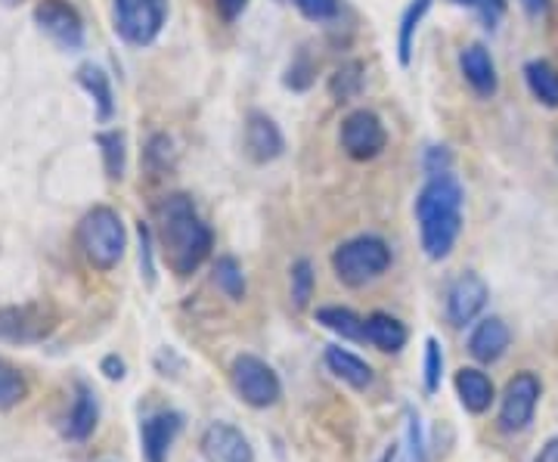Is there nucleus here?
Listing matches in <instances>:
<instances>
[{
	"mask_svg": "<svg viewBox=\"0 0 558 462\" xmlns=\"http://www.w3.org/2000/svg\"><path fill=\"white\" fill-rule=\"evenodd\" d=\"M153 233L159 242V252L168 270L186 280L199 270L202 264L211 258L215 248V233L205 223L193 199L186 193H168L156 202L153 208Z\"/></svg>",
	"mask_w": 558,
	"mask_h": 462,
	"instance_id": "obj_1",
	"label": "nucleus"
},
{
	"mask_svg": "<svg viewBox=\"0 0 558 462\" xmlns=\"http://www.w3.org/2000/svg\"><path fill=\"white\" fill-rule=\"evenodd\" d=\"M462 183L450 174L428 178L416 196V223L418 245L428 262H444L457 248L459 233H462Z\"/></svg>",
	"mask_w": 558,
	"mask_h": 462,
	"instance_id": "obj_2",
	"label": "nucleus"
},
{
	"mask_svg": "<svg viewBox=\"0 0 558 462\" xmlns=\"http://www.w3.org/2000/svg\"><path fill=\"white\" fill-rule=\"evenodd\" d=\"M78 248L94 270H116L128 252V230L116 208L94 205L78 221Z\"/></svg>",
	"mask_w": 558,
	"mask_h": 462,
	"instance_id": "obj_3",
	"label": "nucleus"
},
{
	"mask_svg": "<svg viewBox=\"0 0 558 462\" xmlns=\"http://www.w3.org/2000/svg\"><path fill=\"white\" fill-rule=\"evenodd\" d=\"M391 262H395L391 245L381 236H373V233H363V236L341 242L339 248L332 252V270L348 289H363V285L376 282L388 273Z\"/></svg>",
	"mask_w": 558,
	"mask_h": 462,
	"instance_id": "obj_4",
	"label": "nucleus"
},
{
	"mask_svg": "<svg viewBox=\"0 0 558 462\" xmlns=\"http://www.w3.org/2000/svg\"><path fill=\"white\" fill-rule=\"evenodd\" d=\"M116 32L131 47H149L168 22V0H112Z\"/></svg>",
	"mask_w": 558,
	"mask_h": 462,
	"instance_id": "obj_5",
	"label": "nucleus"
},
{
	"mask_svg": "<svg viewBox=\"0 0 558 462\" xmlns=\"http://www.w3.org/2000/svg\"><path fill=\"white\" fill-rule=\"evenodd\" d=\"M230 382L236 388L242 403L267 410L282 398V382H279L277 369L267 361H260L258 354H240L230 366Z\"/></svg>",
	"mask_w": 558,
	"mask_h": 462,
	"instance_id": "obj_6",
	"label": "nucleus"
},
{
	"mask_svg": "<svg viewBox=\"0 0 558 462\" xmlns=\"http://www.w3.org/2000/svg\"><path fill=\"white\" fill-rule=\"evenodd\" d=\"M339 141L348 159L373 161L385 153L388 131H385V121L373 109H354V112H348L344 121H341Z\"/></svg>",
	"mask_w": 558,
	"mask_h": 462,
	"instance_id": "obj_7",
	"label": "nucleus"
},
{
	"mask_svg": "<svg viewBox=\"0 0 558 462\" xmlns=\"http://www.w3.org/2000/svg\"><path fill=\"white\" fill-rule=\"evenodd\" d=\"M539 394H543V385L534 373H519L506 382V391L499 398V428L506 435H515L524 431L527 425L534 423V413H537Z\"/></svg>",
	"mask_w": 558,
	"mask_h": 462,
	"instance_id": "obj_8",
	"label": "nucleus"
},
{
	"mask_svg": "<svg viewBox=\"0 0 558 462\" xmlns=\"http://www.w3.org/2000/svg\"><path fill=\"white\" fill-rule=\"evenodd\" d=\"M487 299H490V289H487L484 277L475 273V270H462L457 280L450 282V289H447V302H444L447 323L453 329L472 326L481 317V311L487 307Z\"/></svg>",
	"mask_w": 558,
	"mask_h": 462,
	"instance_id": "obj_9",
	"label": "nucleus"
},
{
	"mask_svg": "<svg viewBox=\"0 0 558 462\" xmlns=\"http://www.w3.org/2000/svg\"><path fill=\"white\" fill-rule=\"evenodd\" d=\"M57 326V317L44 304L0 307V342L35 344L44 342Z\"/></svg>",
	"mask_w": 558,
	"mask_h": 462,
	"instance_id": "obj_10",
	"label": "nucleus"
},
{
	"mask_svg": "<svg viewBox=\"0 0 558 462\" xmlns=\"http://www.w3.org/2000/svg\"><path fill=\"white\" fill-rule=\"evenodd\" d=\"M35 22L60 50L75 53L84 47V20L69 0H40L35 7Z\"/></svg>",
	"mask_w": 558,
	"mask_h": 462,
	"instance_id": "obj_11",
	"label": "nucleus"
},
{
	"mask_svg": "<svg viewBox=\"0 0 558 462\" xmlns=\"http://www.w3.org/2000/svg\"><path fill=\"white\" fill-rule=\"evenodd\" d=\"M202 457L208 462H255V447L236 425L211 423L199 438Z\"/></svg>",
	"mask_w": 558,
	"mask_h": 462,
	"instance_id": "obj_12",
	"label": "nucleus"
},
{
	"mask_svg": "<svg viewBox=\"0 0 558 462\" xmlns=\"http://www.w3.org/2000/svg\"><path fill=\"white\" fill-rule=\"evenodd\" d=\"M183 431V413L178 410H159L140 423V443H143V462H168L171 443Z\"/></svg>",
	"mask_w": 558,
	"mask_h": 462,
	"instance_id": "obj_13",
	"label": "nucleus"
},
{
	"mask_svg": "<svg viewBox=\"0 0 558 462\" xmlns=\"http://www.w3.org/2000/svg\"><path fill=\"white\" fill-rule=\"evenodd\" d=\"M286 153V137L267 112L252 109L245 115V156L255 165H270Z\"/></svg>",
	"mask_w": 558,
	"mask_h": 462,
	"instance_id": "obj_14",
	"label": "nucleus"
},
{
	"mask_svg": "<svg viewBox=\"0 0 558 462\" xmlns=\"http://www.w3.org/2000/svg\"><path fill=\"white\" fill-rule=\"evenodd\" d=\"M97 423H100V398H97L94 385L75 382V398L62 420V438L84 443L97 431Z\"/></svg>",
	"mask_w": 558,
	"mask_h": 462,
	"instance_id": "obj_15",
	"label": "nucleus"
},
{
	"mask_svg": "<svg viewBox=\"0 0 558 462\" xmlns=\"http://www.w3.org/2000/svg\"><path fill=\"white\" fill-rule=\"evenodd\" d=\"M459 72H462L465 84H469L478 97H484V100H490L499 90L497 62H494L490 50H487L484 44H469V47H462V53H459Z\"/></svg>",
	"mask_w": 558,
	"mask_h": 462,
	"instance_id": "obj_16",
	"label": "nucleus"
},
{
	"mask_svg": "<svg viewBox=\"0 0 558 462\" xmlns=\"http://www.w3.org/2000/svg\"><path fill=\"white\" fill-rule=\"evenodd\" d=\"M509 344H512V332H509L506 320L502 317H484L469 336V354L478 363L490 366V363L502 361Z\"/></svg>",
	"mask_w": 558,
	"mask_h": 462,
	"instance_id": "obj_17",
	"label": "nucleus"
},
{
	"mask_svg": "<svg viewBox=\"0 0 558 462\" xmlns=\"http://www.w3.org/2000/svg\"><path fill=\"white\" fill-rule=\"evenodd\" d=\"M363 342H369L381 354H400L410 342V329L398 317L376 311L363 320Z\"/></svg>",
	"mask_w": 558,
	"mask_h": 462,
	"instance_id": "obj_18",
	"label": "nucleus"
},
{
	"mask_svg": "<svg viewBox=\"0 0 558 462\" xmlns=\"http://www.w3.org/2000/svg\"><path fill=\"white\" fill-rule=\"evenodd\" d=\"M457 394L459 403L472 413L481 416L490 410V403L497 401V388L490 382V376L478 369V366H462L457 373Z\"/></svg>",
	"mask_w": 558,
	"mask_h": 462,
	"instance_id": "obj_19",
	"label": "nucleus"
},
{
	"mask_svg": "<svg viewBox=\"0 0 558 462\" xmlns=\"http://www.w3.org/2000/svg\"><path fill=\"white\" fill-rule=\"evenodd\" d=\"M78 84L87 90V97L94 100V109H97V121L100 124H109L116 119V94H112V81L102 72L100 65L94 62H84L78 72H75Z\"/></svg>",
	"mask_w": 558,
	"mask_h": 462,
	"instance_id": "obj_20",
	"label": "nucleus"
},
{
	"mask_svg": "<svg viewBox=\"0 0 558 462\" xmlns=\"http://www.w3.org/2000/svg\"><path fill=\"white\" fill-rule=\"evenodd\" d=\"M326 366L339 376L341 382H348L351 388H357V391H366L369 385L376 382L373 366L363 361V357H357L354 351L341 348V344H329L326 348Z\"/></svg>",
	"mask_w": 558,
	"mask_h": 462,
	"instance_id": "obj_21",
	"label": "nucleus"
},
{
	"mask_svg": "<svg viewBox=\"0 0 558 462\" xmlns=\"http://www.w3.org/2000/svg\"><path fill=\"white\" fill-rule=\"evenodd\" d=\"M435 7V0H410L407 10L400 13L398 22V62L407 69L413 62V47H416V35L422 22L428 16V10Z\"/></svg>",
	"mask_w": 558,
	"mask_h": 462,
	"instance_id": "obj_22",
	"label": "nucleus"
},
{
	"mask_svg": "<svg viewBox=\"0 0 558 462\" xmlns=\"http://www.w3.org/2000/svg\"><path fill=\"white\" fill-rule=\"evenodd\" d=\"M363 320L357 311L341 307V304H326L317 307V323L323 329H329L332 336H339L344 342H363Z\"/></svg>",
	"mask_w": 558,
	"mask_h": 462,
	"instance_id": "obj_23",
	"label": "nucleus"
},
{
	"mask_svg": "<svg viewBox=\"0 0 558 462\" xmlns=\"http://www.w3.org/2000/svg\"><path fill=\"white\" fill-rule=\"evenodd\" d=\"M527 90L534 94L546 109H558V69L549 60H531L524 65Z\"/></svg>",
	"mask_w": 558,
	"mask_h": 462,
	"instance_id": "obj_24",
	"label": "nucleus"
},
{
	"mask_svg": "<svg viewBox=\"0 0 558 462\" xmlns=\"http://www.w3.org/2000/svg\"><path fill=\"white\" fill-rule=\"evenodd\" d=\"M366 84V65L360 60L341 62L339 69L329 75V97L336 102H351L363 94Z\"/></svg>",
	"mask_w": 558,
	"mask_h": 462,
	"instance_id": "obj_25",
	"label": "nucleus"
},
{
	"mask_svg": "<svg viewBox=\"0 0 558 462\" xmlns=\"http://www.w3.org/2000/svg\"><path fill=\"white\" fill-rule=\"evenodd\" d=\"M97 146H100L102 168L109 181H121L124 168H128V141L121 131H100L97 134Z\"/></svg>",
	"mask_w": 558,
	"mask_h": 462,
	"instance_id": "obj_26",
	"label": "nucleus"
},
{
	"mask_svg": "<svg viewBox=\"0 0 558 462\" xmlns=\"http://www.w3.org/2000/svg\"><path fill=\"white\" fill-rule=\"evenodd\" d=\"M314 289H317V273H314V264L311 258H299L289 267V302L295 311H307V304L314 299Z\"/></svg>",
	"mask_w": 558,
	"mask_h": 462,
	"instance_id": "obj_27",
	"label": "nucleus"
},
{
	"mask_svg": "<svg viewBox=\"0 0 558 462\" xmlns=\"http://www.w3.org/2000/svg\"><path fill=\"white\" fill-rule=\"evenodd\" d=\"M215 285L230 299V302H242L245 299V273H242V264L233 255H220L215 262Z\"/></svg>",
	"mask_w": 558,
	"mask_h": 462,
	"instance_id": "obj_28",
	"label": "nucleus"
},
{
	"mask_svg": "<svg viewBox=\"0 0 558 462\" xmlns=\"http://www.w3.org/2000/svg\"><path fill=\"white\" fill-rule=\"evenodd\" d=\"M28 398V382L22 376V369H16L13 363L0 361V413L20 406Z\"/></svg>",
	"mask_w": 558,
	"mask_h": 462,
	"instance_id": "obj_29",
	"label": "nucleus"
},
{
	"mask_svg": "<svg viewBox=\"0 0 558 462\" xmlns=\"http://www.w3.org/2000/svg\"><path fill=\"white\" fill-rule=\"evenodd\" d=\"M314 78H317V62L307 57V50H299V53H295V60L289 62V69H286V78H282V84H286L289 90H299V94H304V90L314 84Z\"/></svg>",
	"mask_w": 558,
	"mask_h": 462,
	"instance_id": "obj_30",
	"label": "nucleus"
},
{
	"mask_svg": "<svg viewBox=\"0 0 558 462\" xmlns=\"http://www.w3.org/2000/svg\"><path fill=\"white\" fill-rule=\"evenodd\" d=\"M422 379H425V391L438 394L440 379H444V351H440L438 339H425V366H422Z\"/></svg>",
	"mask_w": 558,
	"mask_h": 462,
	"instance_id": "obj_31",
	"label": "nucleus"
},
{
	"mask_svg": "<svg viewBox=\"0 0 558 462\" xmlns=\"http://www.w3.org/2000/svg\"><path fill=\"white\" fill-rule=\"evenodd\" d=\"M146 165H149V171H168L171 165H174V143L168 134H153L149 143H146Z\"/></svg>",
	"mask_w": 558,
	"mask_h": 462,
	"instance_id": "obj_32",
	"label": "nucleus"
},
{
	"mask_svg": "<svg viewBox=\"0 0 558 462\" xmlns=\"http://www.w3.org/2000/svg\"><path fill=\"white\" fill-rule=\"evenodd\" d=\"M137 236H140V270H143V280L153 289L156 285V262H153V242H156V233L149 223H137Z\"/></svg>",
	"mask_w": 558,
	"mask_h": 462,
	"instance_id": "obj_33",
	"label": "nucleus"
},
{
	"mask_svg": "<svg viewBox=\"0 0 558 462\" xmlns=\"http://www.w3.org/2000/svg\"><path fill=\"white\" fill-rule=\"evenodd\" d=\"M307 22H332L339 16V0H292Z\"/></svg>",
	"mask_w": 558,
	"mask_h": 462,
	"instance_id": "obj_34",
	"label": "nucleus"
},
{
	"mask_svg": "<svg viewBox=\"0 0 558 462\" xmlns=\"http://www.w3.org/2000/svg\"><path fill=\"white\" fill-rule=\"evenodd\" d=\"M422 171H425V178L450 174L453 171V153L447 146H428L422 153Z\"/></svg>",
	"mask_w": 558,
	"mask_h": 462,
	"instance_id": "obj_35",
	"label": "nucleus"
},
{
	"mask_svg": "<svg viewBox=\"0 0 558 462\" xmlns=\"http://www.w3.org/2000/svg\"><path fill=\"white\" fill-rule=\"evenodd\" d=\"M453 7H465V10H472L475 16L481 20L484 28H497V22L502 20V7H497L494 0H450Z\"/></svg>",
	"mask_w": 558,
	"mask_h": 462,
	"instance_id": "obj_36",
	"label": "nucleus"
},
{
	"mask_svg": "<svg viewBox=\"0 0 558 462\" xmlns=\"http://www.w3.org/2000/svg\"><path fill=\"white\" fill-rule=\"evenodd\" d=\"M410 460L413 462H425V441H422V425H418V416L416 413H410Z\"/></svg>",
	"mask_w": 558,
	"mask_h": 462,
	"instance_id": "obj_37",
	"label": "nucleus"
},
{
	"mask_svg": "<svg viewBox=\"0 0 558 462\" xmlns=\"http://www.w3.org/2000/svg\"><path fill=\"white\" fill-rule=\"evenodd\" d=\"M215 10L223 22H236L248 10V0H215Z\"/></svg>",
	"mask_w": 558,
	"mask_h": 462,
	"instance_id": "obj_38",
	"label": "nucleus"
},
{
	"mask_svg": "<svg viewBox=\"0 0 558 462\" xmlns=\"http://www.w3.org/2000/svg\"><path fill=\"white\" fill-rule=\"evenodd\" d=\"M100 373L109 382H121L124 379V361H121L119 354H106L100 361Z\"/></svg>",
	"mask_w": 558,
	"mask_h": 462,
	"instance_id": "obj_39",
	"label": "nucleus"
},
{
	"mask_svg": "<svg viewBox=\"0 0 558 462\" xmlns=\"http://www.w3.org/2000/svg\"><path fill=\"white\" fill-rule=\"evenodd\" d=\"M537 462H558V438H549V441L539 447Z\"/></svg>",
	"mask_w": 558,
	"mask_h": 462,
	"instance_id": "obj_40",
	"label": "nucleus"
},
{
	"mask_svg": "<svg viewBox=\"0 0 558 462\" xmlns=\"http://www.w3.org/2000/svg\"><path fill=\"white\" fill-rule=\"evenodd\" d=\"M521 7L531 13V16H543L549 10V0H521Z\"/></svg>",
	"mask_w": 558,
	"mask_h": 462,
	"instance_id": "obj_41",
	"label": "nucleus"
},
{
	"mask_svg": "<svg viewBox=\"0 0 558 462\" xmlns=\"http://www.w3.org/2000/svg\"><path fill=\"white\" fill-rule=\"evenodd\" d=\"M25 0H0V7H20Z\"/></svg>",
	"mask_w": 558,
	"mask_h": 462,
	"instance_id": "obj_42",
	"label": "nucleus"
}]
</instances>
